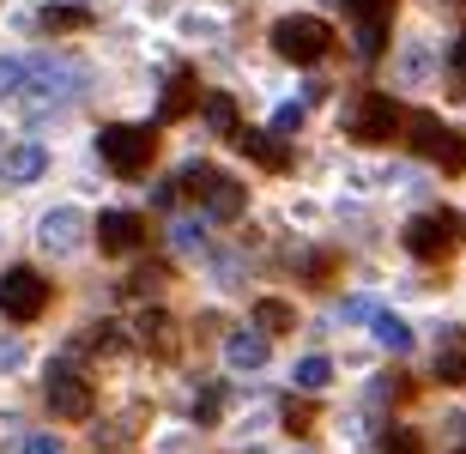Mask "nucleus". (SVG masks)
I'll list each match as a JSON object with an SVG mask.
<instances>
[{"instance_id":"nucleus-1","label":"nucleus","mask_w":466,"mask_h":454,"mask_svg":"<svg viewBox=\"0 0 466 454\" xmlns=\"http://www.w3.org/2000/svg\"><path fill=\"white\" fill-rule=\"evenodd\" d=\"M97 157H104L116 176H146L157 157V134L152 127H127V122H109L97 134Z\"/></svg>"},{"instance_id":"nucleus-2","label":"nucleus","mask_w":466,"mask_h":454,"mask_svg":"<svg viewBox=\"0 0 466 454\" xmlns=\"http://www.w3.org/2000/svg\"><path fill=\"white\" fill-rule=\"evenodd\" d=\"M273 49L285 55V61H297V67H315V61L333 49V25L328 18H309V13H291V18L273 25Z\"/></svg>"},{"instance_id":"nucleus-3","label":"nucleus","mask_w":466,"mask_h":454,"mask_svg":"<svg viewBox=\"0 0 466 454\" xmlns=\"http://www.w3.org/2000/svg\"><path fill=\"white\" fill-rule=\"evenodd\" d=\"M406 122H412V116L394 104V91H370V97H358V109L346 116V134L358 146H381V140H394Z\"/></svg>"},{"instance_id":"nucleus-4","label":"nucleus","mask_w":466,"mask_h":454,"mask_svg":"<svg viewBox=\"0 0 466 454\" xmlns=\"http://www.w3.org/2000/svg\"><path fill=\"white\" fill-rule=\"evenodd\" d=\"M406 146H412L424 164H442L449 176L466 170V140L454 134V127H442L436 116H412V122H406Z\"/></svg>"},{"instance_id":"nucleus-5","label":"nucleus","mask_w":466,"mask_h":454,"mask_svg":"<svg viewBox=\"0 0 466 454\" xmlns=\"http://www.w3.org/2000/svg\"><path fill=\"white\" fill-rule=\"evenodd\" d=\"M43 309H49V279H43L36 267H6V273H0V315L25 328V321H36Z\"/></svg>"},{"instance_id":"nucleus-6","label":"nucleus","mask_w":466,"mask_h":454,"mask_svg":"<svg viewBox=\"0 0 466 454\" xmlns=\"http://www.w3.org/2000/svg\"><path fill=\"white\" fill-rule=\"evenodd\" d=\"M43 400H49L55 419H91V406H97V394H91V382L79 376V364H49V382H43Z\"/></svg>"},{"instance_id":"nucleus-7","label":"nucleus","mask_w":466,"mask_h":454,"mask_svg":"<svg viewBox=\"0 0 466 454\" xmlns=\"http://www.w3.org/2000/svg\"><path fill=\"white\" fill-rule=\"evenodd\" d=\"M454 230H461V218H454L449 207H436V212H418L412 225H406V248H412L418 261H442L454 248Z\"/></svg>"},{"instance_id":"nucleus-8","label":"nucleus","mask_w":466,"mask_h":454,"mask_svg":"<svg viewBox=\"0 0 466 454\" xmlns=\"http://www.w3.org/2000/svg\"><path fill=\"white\" fill-rule=\"evenodd\" d=\"M146 243V218L127 207H109L104 218H97V248L104 255H134V248Z\"/></svg>"},{"instance_id":"nucleus-9","label":"nucleus","mask_w":466,"mask_h":454,"mask_svg":"<svg viewBox=\"0 0 466 454\" xmlns=\"http://www.w3.org/2000/svg\"><path fill=\"white\" fill-rule=\"evenodd\" d=\"M86 86L79 79V67H67V61H31V79H25V97H36V104H61V97H73V91Z\"/></svg>"},{"instance_id":"nucleus-10","label":"nucleus","mask_w":466,"mask_h":454,"mask_svg":"<svg viewBox=\"0 0 466 454\" xmlns=\"http://www.w3.org/2000/svg\"><path fill=\"white\" fill-rule=\"evenodd\" d=\"M36 243L55 248V255H73V248L86 243V218H79V207H55L43 225H36Z\"/></svg>"},{"instance_id":"nucleus-11","label":"nucleus","mask_w":466,"mask_h":454,"mask_svg":"<svg viewBox=\"0 0 466 454\" xmlns=\"http://www.w3.org/2000/svg\"><path fill=\"white\" fill-rule=\"evenodd\" d=\"M237 152H242V157H255L260 170H273V176H285V170H291L285 134H260V127H242V134H237Z\"/></svg>"},{"instance_id":"nucleus-12","label":"nucleus","mask_w":466,"mask_h":454,"mask_svg":"<svg viewBox=\"0 0 466 454\" xmlns=\"http://www.w3.org/2000/svg\"><path fill=\"white\" fill-rule=\"evenodd\" d=\"M242 207H248L242 182H237V176H218V170H212L207 194H200V212H207V218H218V225H230V218H242Z\"/></svg>"},{"instance_id":"nucleus-13","label":"nucleus","mask_w":466,"mask_h":454,"mask_svg":"<svg viewBox=\"0 0 466 454\" xmlns=\"http://www.w3.org/2000/svg\"><path fill=\"white\" fill-rule=\"evenodd\" d=\"M194 104H200V79H194L188 67H176L170 86H164V104H157V116H164V122H182Z\"/></svg>"},{"instance_id":"nucleus-14","label":"nucleus","mask_w":466,"mask_h":454,"mask_svg":"<svg viewBox=\"0 0 466 454\" xmlns=\"http://www.w3.org/2000/svg\"><path fill=\"white\" fill-rule=\"evenodd\" d=\"M225 364L230 369H260V364H267V333H260V328L230 333V339H225Z\"/></svg>"},{"instance_id":"nucleus-15","label":"nucleus","mask_w":466,"mask_h":454,"mask_svg":"<svg viewBox=\"0 0 466 454\" xmlns=\"http://www.w3.org/2000/svg\"><path fill=\"white\" fill-rule=\"evenodd\" d=\"M43 164H49V152H43V146H13V152L0 157V176H6V182H36V176H43Z\"/></svg>"},{"instance_id":"nucleus-16","label":"nucleus","mask_w":466,"mask_h":454,"mask_svg":"<svg viewBox=\"0 0 466 454\" xmlns=\"http://www.w3.org/2000/svg\"><path fill=\"white\" fill-rule=\"evenodd\" d=\"M36 25H43L49 36H67V31H86L91 13H86V6H73V0H61V6H43V13H36Z\"/></svg>"},{"instance_id":"nucleus-17","label":"nucleus","mask_w":466,"mask_h":454,"mask_svg":"<svg viewBox=\"0 0 466 454\" xmlns=\"http://www.w3.org/2000/svg\"><path fill=\"white\" fill-rule=\"evenodd\" d=\"M255 328H260V333H291V328H297V309H291L285 298H260V303H255Z\"/></svg>"},{"instance_id":"nucleus-18","label":"nucleus","mask_w":466,"mask_h":454,"mask_svg":"<svg viewBox=\"0 0 466 454\" xmlns=\"http://www.w3.org/2000/svg\"><path fill=\"white\" fill-rule=\"evenodd\" d=\"M436 376L449 388H466V333H449V346H442V358H436Z\"/></svg>"},{"instance_id":"nucleus-19","label":"nucleus","mask_w":466,"mask_h":454,"mask_svg":"<svg viewBox=\"0 0 466 454\" xmlns=\"http://www.w3.org/2000/svg\"><path fill=\"white\" fill-rule=\"evenodd\" d=\"M370 333H376V346H388V351H412V328H406L400 315H388V309H376Z\"/></svg>"},{"instance_id":"nucleus-20","label":"nucleus","mask_w":466,"mask_h":454,"mask_svg":"<svg viewBox=\"0 0 466 454\" xmlns=\"http://www.w3.org/2000/svg\"><path fill=\"white\" fill-rule=\"evenodd\" d=\"M139 339H146L157 358H170V351H176V339H170V315H164V309H146V315H139Z\"/></svg>"},{"instance_id":"nucleus-21","label":"nucleus","mask_w":466,"mask_h":454,"mask_svg":"<svg viewBox=\"0 0 466 454\" xmlns=\"http://www.w3.org/2000/svg\"><path fill=\"white\" fill-rule=\"evenodd\" d=\"M207 127H212V134H230V140L242 134V127H237V104H230L225 91H212V97H207Z\"/></svg>"},{"instance_id":"nucleus-22","label":"nucleus","mask_w":466,"mask_h":454,"mask_svg":"<svg viewBox=\"0 0 466 454\" xmlns=\"http://www.w3.org/2000/svg\"><path fill=\"white\" fill-rule=\"evenodd\" d=\"M339 6H346V13L358 18V25H388L400 0H339Z\"/></svg>"},{"instance_id":"nucleus-23","label":"nucleus","mask_w":466,"mask_h":454,"mask_svg":"<svg viewBox=\"0 0 466 454\" xmlns=\"http://www.w3.org/2000/svg\"><path fill=\"white\" fill-rule=\"evenodd\" d=\"M328 382H333L328 358H303V364H297V388H309V394H315V388H328Z\"/></svg>"},{"instance_id":"nucleus-24","label":"nucleus","mask_w":466,"mask_h":454,"mask_svg":"<svg viewBox=\"0 0 466 454\" xmlns=\"http://www.w3.org/2000/svg\"><path fill=\"white\" fill-rule=\"evenodd\" d=\"M25 79H31V61H13V55H0V97L25 91Z\"/></svg>"},{"instance_id":"nucleus-25","label":"nucleus","mask_w":466,"mask_h":454,"mask_svg":"<svg viewBox=\"0 0 466 454\" xmlns=\"http://www.w3.org/2000/svg\"><path fill=\"white\" fill-rule=\"evenodd\" d=\"M381 49H388V25H358V55L363 61H381Z\"/></svg>"},{"instance_id":"nucleus-26","label":"nucleus","mask_w":466,"mask_h":454,"mask_svg":"<svg viewBox=\"0 0 466 454\" xmlns=\"http://www.w3.org/2000/svg\"><path fill=\"white\" fill-rule=\"evenodd\" d=\"M279 419H285V430H297V437H303V430H309V424H315V406H309V400H297V394H291Z\"/></svg>"},{"instance_id":"nucleus-27","label":"nucleus","mask_w":466,"mask_h":454,"mask_svg":"<svg viewBox=\"0 0 466 454\" xmlns=\"http://www.w3.org/2000/svg\"><path fill=\"white\" fill-rule=\"evenodd\" d=\"M381 454H424V437H418V430H388V437H381Z\"/></svg>"},{"instance_id":"nucleus-28","label":"nucleus","mask_w":466,"mask_h":454,"mask_svg":"<svg viewBox=\"0 0 466 454\" xmlns=\"http://www.w3.org/2000/svg\"><path fill=\"white\" fill-rule=\"evenodd\" d=\"M170 243L182 248V255H194V248H200V225H194V218H176V230H170Z\"/></svg>"},{"instance_id":"nucleus-29","label":"nucleus","mask_w":466,"mask_h":454,"mask_svg":"<svg viewBox=\"0 0 466 454\" xmlns=\"http://www.w3.org/2000/svg\"><path fill=\"white\" fill-rule=\"evenodd\" d=\"M297 127H303V104H285L273 116V134H297Z\"/></svg>"},{"instance_id":"nucleus-30","label":"nucleus","mask_w":466,"mask_h":454,"mask_svg":"<svg viewBox=\"0 0 466 454\" xmlns=\"http://www.w3.org/2000/svg\"><path fill=\"white\" fill-rule=\"evenodd\" d=\"M339 315H346V321H376V303H363V298H346V303H339Z\"/></svg>"},{"instance_id":"nucleus-31","label":"nucleus","mask_w":466,"mask_h":454,"mask_svg":"<svg viewBox=\"0 0 466 454\" xmlns=\"http://www.w3.org/2000/svg\"><path fill=\"white\" fill-rule=\"evenodd\" d=\"M194 419H200V424H212V419H218V388H207V394L194 400Z\"/></svg>"},{"instance_id":"nucleus-32","label":"nucleus","mask_w":466,"mask_h":454,"mask_svg":"<svg viewBox=\"0 0 466 454\" xmlns=\"http://www.w3.org/2000/svg\"><path fill=\"white\" fill-rule=\"evenodd\" d=\"M25 454H61V442H55V437H31V442H25Z\"/></svg>"},{"instance_id":"nucleus-33","label":"nucleus","mask_w":466,"mask_h":454,"mask_svg":"<svg viewBox=\"0 0 466 454\" xmlns=\"http://www.w3.org/2000/svg\"><path fill=\"white\" fill-rule=\"evenodd\" d=\"M449 61H454V79H461V86H466V36H461V43H454V55H449Z\"/></svg>"},{"instance_id":"nucleus-34","label":"nucleus","mask_w":466,"mask_h":454,"mask_svg":"<svg viewBox=\"0 0 466 454\" xmlns=\"http://www.w3.org/2000/svg\"><path fill=\"white\" fill-rule=\"evenodd\" d=\"M461 454H466V449H461Z\"/></svg>"}]
</instances>
